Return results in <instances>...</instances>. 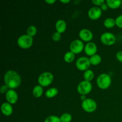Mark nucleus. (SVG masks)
Masks as SVG:
<instances>
[{
  "label": "nucleus",
  "instance_id": "412c9836",
  "mask_svg": "<svg viewBox=\"0 0 122 122\" xmlns=\"http://www.w3.org/2000/svg\"><path fill=\"white\" fill-rule=\"evenodd\" d=\"M104 26L108 29H111L116 26L115 19L112 17L107 18L104 21Z\"/></svg>",
  "mask_w": 122,
  "mask_h": 122
},
{
  "label": "nucleus",
  "instance_id": "7c9ffc66",
  "mask_svg": "<svg viewBox=\"0 0 122 122\" xmlns=\"http://www.w3.org/2000/svg\"><path fill=\"white\" fill-rule=\"evenodd\" d=\"M108 8H109V7H108V6L107 5L106 2H104L103 4H102L101 6H100V8H101L102 11H107Z\"/></svg>",
  "mask_w": 122,
  "mask_h": 122
},
{
  "label": "nucleus",
  "instance_id": "72a5a7b5",
  "mask_svg": "<svg viewBox=\"0 0 122 122\" xmlns=\"http://www.w3.org/2000/svg\"><path fill=\"white\" fill-rule=\"evenodd\" d=\"M86 98H87L86 97V95H81V100H82V101H84V100H86Z\"/></svg>",
  "mask_w": 122,
  "mask_h": 122
},
{
  "label": "nucleus",
  "instance_id": "5701e85b",
  "mask_svg": "<svg viewBox=\"0 0 122 122\" xmlns=\"http://www.w3.org/2000/svg\"><path fill=\"white\" fill-rule=\"evenodd\" d=\"M37 32H38L37 27L36 26H33V25H32V26H30L27 27V30H26V33L29 36H30L33 37L36 35Z\"/></svg>",
  "mask_w": 122,
  "mask_h": 122
},
{
  "label": "nucleus",
  "instance_id": "1a4fd4ad",
  "mask_svg": "<svg viewBox=\"0 0 122 122\" xmlns=\"http://www.w3.org/2000/svg\"><path fill=\"white\" fill-rule=\"evenodd\" d=\"M91 65V64L89 58L84 56L79 58L76 62V67L81 71H85L86 70H88Z\"/></svg>",
  "mask_w": 122,
  "mask_h": 122
},
{
  "label": "nucleus",
  "instance_id": "9b49d317",
  "mask_svg": "<svg viewBox=\"0 0 122 122\" xmlns=\"http://www.w3.org/2000/svg\"><path fill=\"white\" fill-rule=\"evenodd\" d=\"M79 36L81 41L86 42L88 43L89 42H91L94 35H93L92 32L88 29H82L79 31Z\"/></svg>",
  "mask_w": 122,
  "mask_h": 122
},
{
  "label": "nucleus",
  "instance_id": "2f4dec72",
  "mask_svg": "<svg viewBox=\"0 0 122 122\" xmlns=\"http://www.w3.org/2000/svg\"><path fill=\"white\" fill-rule=\"evenodd\" d=\"M56 2V0H45V2L50 5L54 4Z\"/></svg>",
  "mask_w": 122,
  "mask_h": 122
},
{
  "label": "nucleus",
  "instance_id": "20e7f679",
  "mask_svg": "<svg viewBox=\"0 0 122 122\" xmlns=\"http://www.w3.org/2000/svg\"><path fill=\"white\" fill-rule=\"evenodd\" d=\"M17 43L19 47L21 49L26 50L30 48L32 46L33 44V38L27 34L22 35L19 37Z\"/></svg>",
  "mask_w": 122,
  "mask_h": 122
},
{
  "label": "nucleus",
  "instance_id": "f8f14e48",
  "mask_svg": "<svg viewBox=\"0 0 122 122\" xmlns=\"http://www.w3.org/2000/svg\"><path fill=\"white\" fill-rule=\"evenodd\" d=\"M98 48L95 43L93 42H89L85 45L84 52L88 56L91 57L94 55L97 54Z\"/></svg>",
  "mask_w": 122,
  "mask_h": 122
},
{
  "label": "nucleus",
  "instance_id": "4be33fe9",
  "mask_svg": "<svg viewBox=\"0 0 122 122\" xmlns=\"http://www.w3.org/2000/svg\"><path fill=\"white\" fill-rule=\"evenodd\" d=\"M94 77V73L91 69H88V70H86L83 73V79L84 81H88V82H90L92 81V79Z\"/></svg>",
  "mask_w": 122,
  "mask_h": 122
},
{
  "label": "nucleus",
  "instance_id": "a878e982",
  "mask_svg": "<svg viewBox=\"0 0 122 122\" xmlns=\"http://www.w3.org/2000/svg\"><path fill=\"white\" fill-rule=\"evenodd\" d=\"M61 38V34L58 32H56L53 33L52 36V39L54 41L58 42Z\"/></svg>",
  "mask_w": 122,
  "mask_h": 122
},
{
  "label": "nucleus",
  "instance_id": "473e14b6",
  "mask_svg": "<svg viewBox=\"0 0 122 122\" xmlns=\"http://www.w3.org/2000/svg\"><path fill=\"white\" fill-rule=\"evenodd\" d=\"M60 1L61 3H63V4H67L70 2V0H60Z\"/></svg>",
  "mask_w": 122,
  "mask_h": 122
},
{
  "label": "nucleus",
  "instance_id": "39448f33",
  "mask_svg": "<svg viewBox=\"0 0 122 122\" xmlns=\"http://www.w3.org/2000/svg\"><path fill=\"white\" fill-rule=\"evenodd\" d=\"M82 108L85 112L87 113H93L97 108V104L96 101L92 98H86L83 101L81 104Z\"/></svg>",
  "mask_w": 122,
  "mask_h": 122
},
{
  "label": "nucleus",
  "instance_id": "423d86ee",
  "mask_svg": "<svg viewBox=\"0 0 122 122\" xmlns=\"http://www.w3.org/2000/svg\"><path fill=\"white\" fill-rule=\"evenodd\" d=\"M92 85L90 82L83 81L77 86V91L81 95H86L92 91Z\"/></svg>",
  "mask_w": 122,
  "mask_h": 122
},
{
  "label": "nucleus",
  "instance_id": "c756f323",
  "mask_svg": "<svg viewBox=\"0 0 122 122\" xmlns=\"http://www.w3.org/2000/svg\"><path fill=\"white\" fill-rule=\"evenodd\" d=\"M116 58L119 62L122 63V51H118L116 54Z\"/></svg>",
  "mask_w": 122,
  "mask_h": 122
},
{
  "label": "nucleus",
  "instance_id": "0eeeda50",
  "mask_svg": "<svg viewBox=\"0 0 122 122\" xmlns=\"http://www.w3.org/2000/svg\"><path fill=\"white\" fill-rule=\"evenodd\" d=\"M100 40L102 44L107 46H111L114 45L116 41L115 35L112 32H106L102 33L100 37Z\"/></svg>",
  "mask_w": 122,
  "mask_h": 122
},
{
  "label": "nucleus",
  "instance_id": "f704fd0d",
  "mask_svg": "<svg viewBox=\"0 0 122 122\" xmlns=\"http://www.w3.org/2000/svg\"><path fill=\"white\" fill-rule=\"evenodd\" d=\"M121 8H122V5H121Z\"/></svg>",
  "mask_w": 122,
  "mask_h": 122
},
{
  "label": "nucleus",
  "instance_id": "6ab92c4d",
  "mask_svg": "<svg viewBox=\"0 0 122 122\" xmlns=\"http://www.w3.org/2000/svg\"><path fill=\"white\" fill-rule=\"evenodd\" d=\"M89 60H90V63L91 65L97 66L101 63L102 58H101L100 55L97 54H95L89 57Z\"/></svg>",
  "mask_w": 122,
  "mask_h": 122
},
{
  "label": "nucleus",
  "instance_id": "6e6552de",
  "mask_svg": "<svg viewBox=\"0 0 122 122\" xmlns=\"http://www.w3.org/2000/svg\"><path fill=\"white\" fill-rule=\"evenodd\" d=\"M85 45L83 41L81 39H75L70 44L69 48L71 52H73L75 54H79L82 51H84Z\"/></svg>",
  "mask_w": 122,
  "mask_h": 122
},
{
  "label": "nucleus",
  "instance_id": "393cba45",
  "mask_svg": "<svg viewBox=\"0 0 122 122\" xmlns=\"http://www.w3.org/2000/svg\"><path fill=\"white\" fill-rule=\"evenodd\" d=\"M44 122H61L60 118L57 116L51 115L48 116L45 119Z\"/></svg>",
  "mask_w": 122,
  "mask_h": 122
},
{
  "label": "nucleus",
  "instance_id": "aec40b11",
  "mask_svg": "<svg viewBox=\"0 0 122 122\" xmlns=\"http://www.w3.org/2000/svg\"><path fill=\"white\" fill-rule=\"evenodd\" d=\"M75 55L73 52H71L70 51H67L66 52L64 56V60L66 63H72L75 59Z\"/></svg>",
  "mask_w": 122,
  "mask_h": 122
},
{
  "label": "nucleus",
  "instance_id": "dca6fc26",
  "mask_svg": "<svg viewBox=\"0 0 122 122\" xmlns=\"http://www.w3.org/2000/svg\"><path fill=\"white\" fill-rule=\"evenodd\" d=\"M107 5L111 9H117L119 7H121L122 1L121 0H107L106 1Z\"/></svg>",
  "mask_w": 122,
  "mask_h": 122
},
{
  "label": "nucleus",
  "instance_id": "9d476101",
  "mask_svg": "<svg viewBox=\"0 0 122 122\" xmlns=\"http://www.w3.org/2000/svg\"><path fill=\"white\" fill-rule=\"evenodd\" d=\"M102 11L100 8V7H93L91 8L88 10V15L89 19L92 20H97L100 19L102 15Z\"/></svg>",
  "mask_w": 122,
  "mask_h": 122
},
{
  "label": "nucleus",
  "instance_id": "b1692460",
  "mask_svg": "<svg viewBox=\"0 0 122 122\" xmlns=\"http://www.w3.org/2000/svg\"><path fill=\"white\" fill-rule=\"evenodd\" d=\"M61 122H70L72 120V116L69 113H64L60 117Z\"/></svg>",
  "mask_w": 122,
  "mask_h": 122
},
{
  "label": "nucleus",
  "instance_id": "f257e3e1",
  "mask_svg": "<svg viewBox=\"0 0 122 122\" xmlns=\"http://www.w3.org/2000/svg\"><path fill=\"white\" fill-rule=\"evenodd\" d=\"M4 81L5 85L10 89H14L20 86L21 82V79L20 75L13 70L7 71L4 76Z\"/></svg>",
  "mask_w": 122,
  "mask_h": 122
},
{
  "label": "nucleus",
  "instance_id": "bb28decb",
  "mask_svg": "<svg viewBox=\"0 0 122 122\" xmlns=\"http://www.w3.org/2000/svg\"><path fill=\"white\" fill-rule=\"evenodd\" d=\"M116 26H117L119 28L122 29V14L119 15L115 19Z\"/></svg>",
  "mask_w": 122,
  "mask_h": 122
},
{
  "label": "nucleus",
  "instance_id": "a211bd4d",
  "mask_svg": "<svg viewBox=\"0 0 122 122\" xmlns=\"http://www.w3.org/2000/svg\"><path fill=\"white\" fill-rule=\"evenodd\" d=\"M58 94V90L57 88H51L45 92V96L48 98H52L57 96Z\"/></svg>",
  "mask_w": 122,
  "mask_h": 122
},
{
  "label": "nucleus",
  "instance_id": "2eb2a0df",
  "mask_svg": "<svg viewBox=\"0 0 122 122\" xmlns=\"http://www.w3.org/2000/svg\"><path fill=\"white\" fill-rule=\"evenodd\" d=\"M55 27H56V32H59L61 34L66 30L67 23L64 20H61V19L58 20L56 21Z\"/></svg>",
  "mask_w": 122,
  "mask_h": 122
},
{
  "label": "nucleus",
  "instance_id": "f03ea898",
  "mask_svg": "<svg viewBox=\"0 0 122 122\" xmlns=\"http://www.w3.org/2000/svg\"><path fill=\"white\" fill-rule=\"evenodd\" d=\"M112 82L110 75L107 73H101L97 78V85L101 89H107L111 86Z\"/></svg>",
  "mask_w": 122,
  "mask_h": 122
},
{
  "label": "nucleus",
  "instance_id": "4468645a",
  "mask_svg": "<svg viewBox=\"0 0 122 122\" xmlns=\"http://www.w3.org/2000/svg\"><path fill=\"white\" fill-rule=\"evenodd\" d=\"M1 110L2 114L5 116H10L13 113V106L8 102H3L1 106Z\"/></svg>",
  "mask_w": 122,
  "mask_h": 122
},
{
  "label": "nucleus",
  "instance_id": "ddd939ff",
  "mask_svg": "<svg viewBox=\"0 0 122 122\" xmlns=\"http://www.w3.org/2000/svg\"><path fill=\"white\" fill-rule=\"evenodd\" d=\"M5 98L7 102L12 105L17 102L19 96L17 92L14 91V89H9L5 94Z\"/></svg>",
  "mask_w": 122,
  "mask_h": 122
},
{
  "label": "nucleus",
  "instance_id": "7ed1b4c3",
  "mask_svg": "<svg viewBox=\"0 0 122 122\" xmlns=\"http://www.w3.org/2000/svg\"><path fill=\"white\" fill-rule=\"evenodd\" d=\"M54 75L50 71H45L41 74L38 78V82L41 86L47 87L50 86L54 81Z\"/></svg>",
  "mask_w": 122,
  "mask_h": 122
},
{
  "label": "nucleus",
  "instance_id": "c85d7f7f",
  "mask_svg": "<svg viewBox=\"0 0 122 122\" xmlns=\"http://www.w3.org/2000/svg\"><path fill=\"white\" fill-rule=\"evenodd\" d=\"M92 2L94 4V5L97 6V7H100L101 5L102 4H103L105 2V1L104 0H92Z\"/></svg>",
  "mask_w": 122,
  "mask_h": 122
},
{
  "label": "nucleus",
  "instance_id": "cd10ccee",
  "mask_svg": "<svg viewBox=\"0 0 122 122\" xmlns=\"http://www.w3.org/2000/svg\"><path fill=\"white\" fill-rule=\"evenodd\" d=\"M9 89H10L8 88V87L6 85H2L1 86V88H0V92L2 94H6Z\"/></svg>",
  "mask_w": 122,
  "mask_h": 122
},
{
  "label": "nucleus",
  "instance_id": "f3484780",
  "mask_svg": "<svg viewBox=\"0 0 122 122\" xmlns=\"http://www.w3.org/2000/svg\"><path fill=\"white\" fill-rule=\"evenodd\" d=\"M43 93H44L43 87L39 85L35 86L32 90V94H33V97L35 98H40L43 95Z\"/></svg>",
  "mask_w": 122,
  "mask_h": 122
}]
</instances>
